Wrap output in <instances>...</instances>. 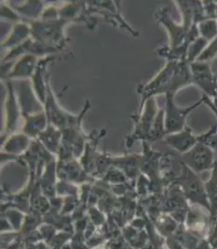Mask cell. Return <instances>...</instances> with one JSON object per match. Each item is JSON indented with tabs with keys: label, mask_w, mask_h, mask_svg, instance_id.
<instances>
[{
	"label": "cell",
	"mask_w": 217,
	"mask_h": 249,
	"mask_svg": "<svg viewBox=\"0 0 217 249\" xmlns=\"http://www.w3.org/2000/svg\"><path fill=\"white\" fill-rule=\"evenodd\" d=\"M211 207V220L214 223L217 218V162L213 168L209 180L204 184Z\"/></svg>",
	"instance_id": "obj_16"
},
{
	"label": "cell",
	"mask_w": 217,
	"mask_h": 249,
	"mask_svg": "<svg viewBox=\"0 0 217 249\" xmlns=\"http://www.w3.org/2000/svg\"><path fill=\"white\" fill-rule=\"evenodd\" d=\"M216 54H217V37L212 41L208 47L204 49V52L198 56L197 61L198 62H207L208 60L214 57Z\"/></svg>",
	"instance_id": "obj_27"
},
{
	"label": "cell",
	"mask_w": 217,
	"mask_h": 249,
	"mask_svg": "<svg viewBox=\"0 0 217 249\" xmlns=\"http://www.w3.org/2000/svg\"><path fill=\"white\" fill-rule=\"evenodd\" d=\"M193 83L199 86L208 97L217 98V79L212 72L207 62L195 61L190 64ZM217 107V100L216 101Z\"/></svg>",
	"instance_id": "obj_7"
},
{
	"label": "cell",
	"mask_w": 217,
	"mask_h": 249,
	"mask_svg": "<svg viewBox=\"0 0 217 249\" xmlns=\"http://www.w3.org/2000/svg\"><path fill=\"white\" fill-rule=\"evenodd\" d=\"M203 99H204V103L206 104V105H208L209 107H211V109L214 111V112L216 113V115H217V107L216 105H214L212 102L210 101V99L209 97L207 96V95H205L204 94V96H203Z\"/></svg>",
	"instance_id": "obj_32"
},
{
	"label": "cell",
	"mask_w": 217,
	"mask_h": 249,
	"mask_svg": "<svg viewBox=\"0 0 217 249\" xmlns=\"http://www.w3.org/2000/svg\"><path fill=\"white\" fill-rule=\"evenodd\" d=\"M167 10L168 9L167 7L161 8L158 12L157 18L158 22L164 24V26L167 27L171 37V49H176L184 44L187 33L185 32L184 26H178L173 22Z\"/></svg>",
	"instance_id": "obj_9"
},
{
	"label": "cell",
	"mask_w": 217,
	"mask_h": 249,
	"mask_svg": "<svg viewBox=\"0 0 217 249\" xmlns=\"http://www.w3.org/2000/svg\"><path fill=\"white\" fill-rule=\"evenodd\" d=\"M128 178L126 177L125 174L121 171H119L115 167H111L108 171L106 172L103 179L108 183H112L114 185H121L125 183L126 179Z\"/></svg>",
	"instance_id": "obj_23"
},
{
	"label": "cell",
	"mask_w": 217,
	"mask_h": 249,
	"mask_svg": "<svg viewBox=\"0 0 217 249\" xmlns=\"http://www.w3.org/2000/svg\"><path fill=\"white\" fill-rule=\"evenodd\" d=\"M153 220L158 234L165 238L173 236L180 225L170 215H167V213L165 215H159Z\"/></svg>",
	"instance_id": "obj_17"
},
{
	"label": "cell",
	"mask_w": 217,
	"mask_h": 249,
	"mask_svg": "<svg viewBox=\"0 0 217 249\" xmlns=\"http://www.w3.org/2000/svg\"><path fill=\"white\" fill-rule=\"evenodd\" d=\"M26 124L24 126V133L28 137H38L46 129L47 115L46 112H38L35 114L26 115Z\"/></svg>",
	"instance_id": "obj_13"
},
{
	"label": "cell",
	"mask_w": 217,
	"mask_h": 249,
	"mask_svg": "<svg viewBox=\"0 0 217 249\" xmlns=\"http://www.w3.org/2000/svg\"><path fill=\"white\" fill-rule=\"evenodd\" d=\"M2 216L7 218L15 232H20L26 218V215L23 211L15 208H7V210H3Z\"/></svg>",
	"instance_id": "obj_19"
},
{
	"label": "cell",
	"mask_w": 217,
	"mask_h": 249,
	"mask_svg": "<svg viewBox=\"0 0 217 249\" xmlns=\"http://www.w3.org/2000/svg\"><path fill=\"white\" fill-rule=\"evenodd\" d=\"M209 242V241H208ZM210 245L211 248L212 249H217V239H215V240H213V241H211Z\"/></svg>",
	"instance_id": "obj_34"
},
{
	"label": "cell",
	"mask_w": 217,
	"mask_h": 249,
	"mask_svg": "<svg viewBox=\"0 0 217 249\" xmlns=\"http://www.w3.org/2000/svg\"><path fill=\"white\" fill-rule=\"evenodd\" d=\"M112 165L122 171L128 178L134 179L138 178L140 171V156L125 155L112 157Z\"/></svg>",
	"instance_id": "obj_10"
},
{
	"label": "cell",
	"mask_w": 217,
	"mask_h": 249,
	"mask_svg": "<svg viewBox=\"0 0 217 249\" xmlns=\"http://www.w3.org/2000/svg\"><path fill=\"white\" fill-rule=\"evenodd\" d=\"M198 31L206 41L212 40L217 35V22L216 20H204L198 26Z\"/></svg>",
	"instance_id": "obj_20"
},
{
	"label": "cell",
	"mask_w": 217,
	"mask_h": 249,
	"mask_svg": "<svg viewBox=\"0 0 217 249\" xmlns=\"http://www.w3.org/2000/svg\"><path fill=\"white\" fill-rule=\"evenodd\" d=\"M164 246L166 249H185L175 235L165 238Z\"/></svg>",
	"instance_id": "obj_29"
},
{
	"label": "cell",
	"mask_w": 217,
	"mask_h": 249,
	"mask_svg": "<svg viewBox=\"0 0 217 249\" xmlns=\"http://www.w3.org/2000/svg\"><path fill=\"white\" fill-rule=\"evenodd\" d=\"M30 145L29 137L24 134H14L7 139L6 142L2 144V151H6L11 155L19 156L21 153L27 150Z\"/></svg>",
	"instance_id": "obj_14"
},
{
	"label": "cell",
	"mask_w": 217,
	"mask_h": 249,
	"mask_svg": "<svg viewBox=\"0 0 217 249\" xmlns=\"http://www.w3.org/2000/svg\"><path fill=\"white\" fill-rule=\"evenodd\" d=\"M182 162L197 173L210 170L216 164L214 151L209 146L198 142L190 151L183 154Z\"/></svg>",
	"instance_id": "obj_6"
},
{
	"label": "cell",
	"mask_w": 217,
	"mask_h": 249,
	"mask_svg": "<svg viewBox=\"0 0 217 249\" xmlns=\"http://www.w3.org/2000/svg\"><path fill=\"white\" fill-rule=\"evenodd\" d=\"M165 141L167 144L182 155L190 151L198 142V137L192 133L190 128H184L183 131L177 133L167 134Z\"/></svg>",
	"instance_id": "obj_8"
},
{
	"label": "cell",
	"mask_w": 217,
	"mask_h": 249,
	"mask_svg": "<svg viewBox=\"0 0 217 249\" xmlns=\"http://www.w3.org/2000/svg\"><path fill=\"white\" fill-rule=\"evenodd\" d=\"M36 58L33 54H26L14 66L7 77L10 78H26L33 76L36 69Z\"/></svg>",
	"instance_id": "obj_12"
},
{
	"label": "cell",
	"mask_w": 217,
	"mask_h": 249,
	"mask_svg": "<svg viewBox=\"0 0 217 249\" xmlns=\"http://www.w3.org/2000/svg\"><path fill=\"white\" fill-rule=\"evenodd\" d=\"M216 161H217V159H216Z\"/></svg>",
	"instance_id": "obj_35"
},
{
	"label": "cell",
	"mask_w": 217,
	"mask_h": 249,
	"mask_svg": "<svg viewBox=\"0 0 217 249\" xmlns=\"http://www.w3.org/2000/svg\"><path fill=\"white\" fill-rule=\"evenodd\" d=\"M31 35V28L24 23H17L13 26L11 34L5 43H3V47H17V46L23 41H27L28 36Z\"/></svg>",
	"instance_id": "obj_18"
},
{
	"label": "cell",
	"mask_w": 217,
	"mask_h": 249,
	"mask_svg": "<svg viewBox=\"0 0 217 249\" xmlns=\"http://www.w3.org/2000/svg\"><path fill=\"white\" fill-rule=\"evenodd\" d=\"M143 109V108H142ZM157 105L155 98L152 97L146 101L144 110H141L139 116H136L135 120V131L130 139L127 140V146H132L136 140H142V142H149L150 134L151 131L152 126L155 122V119L158 114Z\"/></svg>",
	"instance_id": "obj_4"
},
{
	"label": "cell",
	"mask_w": 217,
	"mask_h": 249,
	"mask_svg": "<svg viewBox=\"0 0 217 249\" xmlns=\"http://www.w3.org/2000/svg\"><path fill=\"white\" fill-rule=\"evenodd\" d=\"M25 249H50V246L45 241L36 243H24Z\"/></svg>",
	"instance_id": "obj_30"
},
{
	"label": "cell",
	"mask_w": 217,
	"mask_h": 249,
	"mask_svg": "<svg viewBox=\"0 0 217 249\" xmlns=\"http://www.w3.org/2000/svg\"><path fill=\"white\" fill-rule=\"evenodd\" d=\"M178 61L168 62L164 69L158 75L143 87L138 88V92L142 96V105L147 100L154 97V95L163 92H171L172 79Z\"/></svg>",
	"instance_id": "obj_5"
},
{
	"label": "cell",
	"mask_w": 217,
	"mask_h": 249,
	"mask_svg": "<svg viewBox=\"0 0 217 249\" xmlns=\"http://www.w3.org/2000/svg\"><path fill=\"white\" fill-rule=\"evenodd\" d=\"M6 111H7V131H12L16 128L18 115H19V109L18 105L14 94L12 85L8 84V94H7V104H6Z\"/></svg>",
	"instance_id": "obj_15"
},
{
	"label": "cell",
	"mask_w": 217,
	"mask_h": 249,
	"mask_svg": "<svg viewBox=\"0 0 217 249\" xmlns=\"http://www.w3.org/2000/svg\"><path fill=\"white\" fill-rule=\"evenodd\" d=\"M182 171L178 178L177 184L179 185L186 200L191 203L204 208L211 214V207L204 185L197 172L191 170L188 166L181 161Z\"/></svg>",
	"instance_id": "obj_1"
},
{
	"label": "cell",
	"mask_w": 217,
	"mask_h": 249,
	"mask_svg": "<svg viewBox=\"0 0 217 249\" xmlns=\"http://www.w3.org/2000/svg\"><path fill=\"white\" fill-rule=\"evenodd\" d=\"M109 244L110 249H133L131 245L126 241L123 235L113 237Z\"/></svg>",
	"instance_id": "obj_28"
},
{
	"label": "cell",
	"mask_w": 217,
	"mask_h": 249,
	"mask_svg": "<svg viewBox=\"0 0 217 249\" xmlns=\"http://www.w3.org/2000/svg\"><path fill=\"white\" fill-rule=\"evenodd\" d=\"M72 249V244H71V241H69V242L66 243L63 247H62V249Z\"/></svg>",
	"instance_id": "obj_33"
},
{
	"label": "cell",
	"mask_w": 217,
	"mask_h": 249,
	"mask_svg": "<svg viewBox=\"0 0 217 249\" xmlns=\"http://www.w3.org/2000/svg\"><path fill=\"white\" fill-rule=\"evenodd\" d=\"M16 7L17 9V11H18L20 13L24 14L27 17L35 18L42 12L43 4L39 1H28L25 5Z\"/></svg>",
	"instance_id": "obj_22"
},
{
	"label": "cell",
	"mask_w": 217,
	"mask_h": 249,
	"mask_svg": "<svg viewBox=\"0 0 217 249\" xmlns=\"http://www.w3.org/2000/svg\"><path fill=\"white\" fill-rule=\"evenodd\" d=\"M38 230H39L41 236L43 237V240L47 243L48 245H50L52 243L53 238L58 233L57 232L58 230H56V228L54 226L51 224L46 223V222H43L41 224L38 228Z\"/></svg>",
	"instance_id": "obj_24"
},
{
	"label": "cell",
	"mask_w": 217,
	"mask_h": 249,
	"mask_svg": "<svg viewBox=\"0 0 217 249\" xmlns=\"http://www.w3.org/2000/svg\"><path fill=\"white\" fill-rule=\"evenodd\" d=\"M217 126H215L213 130H211L209 132L205 133L204 135L198 136V142H203L204 144L209 146L211 149L217 151V134L215 133V131L217 129Z\"/></svg>",
	"instance_id": "obj_25"
},
{
	"label": "cell",
	"mask_w": 217,
	"mask_h": 249,
	"mask_svg": "<svg viewBox=\"0 0 217 249\" xmlns=\"http://www.w3.org/2000/svg\"><path fill=\"white\" fill-rule=\"evenodd\" d=\"M62 136L63 133L61 132V130L50 124L37 138L39 139L43 147H45L46 151H49L53 155H56L58 154L60 150Z\"/></svg>",
	"instance_id": "obj_11"
},
{
	"label": "cell",
	"mask_w": 217,
	"mask_h": 249,
	"mask_svg": "<svg viewBox=\"0 0 217 249\" xmlns=\"http://www.w3.org/2000/svg\"><path fill=\"white\" fill-rule=\"evenodd\" d=\"M174 94L173 92L166 93V116H165V126L167 134L177 133L183 131L186 116L192 111L197 109L199 105L204 103L202 98L195 105H191L186 108H179L174 103Z\"/></svg>",
	"instance_id": "obj_3"
},
{
	"label": "cell",
	"mask_w": 217,
	"mask_h": 249,
	"mask_svg": "<svg viewBox=\"0 0 217 249\" xmlns=\"http://www.w3.org/2000/svg\"><path fill=\"white\" fill-rule=\"evenodd\" d=\"M89 219L97 228H100L101 226H104L106 221L105 216L103 215L102 211L94 208V207H91L89 209Z\"/></svg>",
	"instance_id": "obj_26"
},
{
	"label": "cell",
	"mask_w": 217,
	"mask_h": 249,
	"mask_svg": "<svg viewBox=\"0 0 217 249\" xmlns=\"http://www.w3.org/2000/svg\"><path fill=\"white\" fill-rule=\"evenodd\" d=\"M67 21L64 19L34 21L31 26V36L33 40L50 47L59 49L66 45L64 27Z\"/></svg>",
	"instance_id": "obj_2"
},
{
	"label": "cell",
	"mask_w": 217,
	"mask_h": 249,
	"mask_svg": "<svg viewBox=\"0 0 217 249\" xmlns=\"http://www.w3.org/2000/svg\"><path fill=\"white\" fill-rule=\"evenodd\" d=\"M215 239H217V219L212 225L210 233H209V236H208L207 240L211 242V241H213Z\"/></svg>",
	"instance_id": "obj_31"
},
{
	"label": "cell",
	"mask_w": 217,
	"mask_h": 249,
	"mask_svg": "<svg viewBox=\"0 0 217 249\" xmlns=\"http://www.w3.org/2000/svg\"><path fill=\"white\" fill-rule=\"evenodd\" d=\"M207 42L208 41L201 37V38H198L195 42H193L191 44L187 49L186 58H185L189 64L194 63L195 60L198 59V56L202 53V50L204 49V46H206Z\"/></svg>",
	"instance_id": "obj_21"
}]
</instances>
